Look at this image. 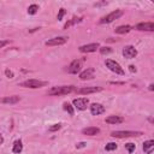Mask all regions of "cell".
<instances>
[{
    "instance_id": "3",
    "label": "cell",
    "mask_w": 154,
    "mask_h": 154,
    "mask_svg": "<svg viewBox=\"0 0 154 154\" xmlns=\"http://www.w3.org/2000/svg\"><path fill=\"white\" fill-rule=\"evenodd\" d=\"M48 83L46 81H39V79H28V81L22 82L19 85L24 88H31V89H36V88H41L47 85Z\"/></svg>"
},
{
    "instance_id": "22",
    "label": "cell",
    "mask_w": 154,
    "mask_h": 154,
    "mask_svg": "<svg viewBox=\"0 0 154 154\" xmlns=\"http://www.w3.org/2000/svg\"><path fill=\"white\" fill-rule=\"evenodd\" d=\"M105 149L107 152H111V151H116L117 149V143H115V142H110V143H107Z\"/></svg>"
},
{
    "instance_id": "17",
    "label": "cell",
    "mask_w": 154,
    "mask_h": 154,
    "mask_svg": "<svg viewBox=\"0 0 154 154\" xmlns=\"http://www.w3.org/2000/svg\"><path fill=\"white\" fill-rule=\"evenodd\" d=\"M124 122V118L119 117V116H110L106 118V123L107 124H121Z\"/></svg>"
},
{
    "instance_id": "19",
    "label": "cell",
    "mask_w": 154,
    "mask_h": 154,
    "mask_svg": "<svg viewBox=\"0 0 154 154\" xmlns=\"http://www.w3.org/2000/svg\"><path fill=\"white\" fill-rule=\"evenodd\" d=\"M13 153H21L23 151V145H22V141L21 140H17L15 143H13V148H12Z\"/></svg>"
},
{
    "instance_id": "8",
    "label": "cell",
    "mask_w": 154,
    "mask_h": 154,
    "mask_svg": "<svg viewBox=\"0 0 154 154\" xmlns=\"http://www.w3.org/2000/svg\"><path fill=\"white\" fill-rule=\"evenodd\" d=\"M99 48H100V45L98 42H95V43H89V45L81 46L79 47V51H81L82 53H92V52H95V51Z\"/></svg>"
},
{
    "instance_id": "4",
    "label": "cell",
    "mask_w": 154,
    "mask_h": 154,
    "mask_svg": "<svg viewBox=\"0 0 154 154\" xmlns=\"http://www.w3.org/2000/svg\"><path fill=\"white\" fill-rule=\"evenodd\" d=\"M105 64H106V66L110 69L112 72H115V73H117V75H124V70H123V67L118 64L117 61H115V60H112V59H107L106 61H105Z\"/></svg>"
},
{
    "instance_id": "5",
    "label": "cell",
    "mask_w": 154,
    "mask_h": 154,
    "mask_svg": "<svg viewBox=\"0 0 154 154\" xmlns=\"http://www.w3.org/2000/svg\"><path fill=\"white\" fill-rule=\"evenodd\" d=\"M123 15V11L122 10H116V11H113V12H111V13H108L107 16H105L104 18H101V21H100V23H111V22H113L115 19H117V18H119Z\"/></svg>"
},
{
    "instance_id": "32",
    "label": "cell",
    "mask_w": 154,
    "mask_h": 154,
    "mask_svg": "<svg viewBox=\"0 0 154 154\" xmlns=\"http://www.w3.org/2000/svg\"><path fill=\"white\" fill-rule=\"evenodd\" d=\"M129 70H130L131 72H136V67H135L134 65H130V66H129Z\"/></svg>"
},
{
    "instance_id": "30",
    "label": "cell",
    "mask_w": 154,
    "mask_h": 154,
    "mask_svg": "<svg viewBox=\"0 0 154 154\" xmlns=\"http://www.w3.org/2000/svg\"><path fill=\"white\" fill-rule=\"evenodd\" d=\"M5 73H6V76H7L9 78H13V72H12V71L6 70V71H5Z\"/></svg>"
},
{
    "instance_id": "27",
    "label": "cell",
    "mask_w": 154,
    "mask_h": 154,
    "mask_svg": "<svg viewBox=\"0 0 154 154\" xmlns=\"http://www.w3.org/2000/svg\"><path fill=\"white\" fill-rule=\"evenodd\" d=\"M61 128V124L60 123H58V124H54V125H52V127H49V131H57V130H59Z\"/></svg>"
},
{
    "instance_id": "16",
    "label": "cell",
    "mask_w": 154,
    "mask_h": 154,
    "mask_svg": "<svg viewBox=\"0 0 154 154\" xmlns=\"http://www.w3.org/2000/svg\"><path fill=\"white\" fill-rule=\"evenodd\" d=\"M100 133V129L99 128H95V127H89V128H85L82 130V134L84 135H88V136H95Z\"/></svg>"
},
{
    "instance_id": "31",
    "label": "cell",
    "mask_w": 154,
    "mask_h": 154,
    "mask_svg": "<svg viewBox=\"0 0 154 154\" xmlns=\"http://www.w3.org/2000/svg\"><path fill=\"white\" fill-rule=\"evenodd\" d=\"M84 146H85L84 142H79V143L76 145V148H82V147H84Z\"/></svg>"
},
{
    "instance_id": "1",
    "label": "cell",
    "mask_w": 154,
    "mask_h": 154,
    "mask_svg": "<svg viewBox=\"0 0 154 154\" xmlns=\"http://www.w3.org/2000/svg\"><path fill=\"white\" fill-rule=\"evenodd\" d=\"M75 88L73 85H60V87H52L51 88L47 94L48 95H54V96H59V95H66L70 94L71 92H73Z\"/></svg>"
},
{
    "instance_id": "26",
    "label": "cell",
    "mask_w": 154,
    "mask_h": 154,
    "mask_svg": "<svg viewBox=\"0 0 154 154\" xmlns=\"http://www.w3.org/2000/svg\"><path fill=\"white\" fill-rule=\"evenodd\" d=\"M111 48L110 47H101L100 48V53L101 54H108V53H111Z\"/></svg>"
},
{
    "instance_id": "13",
    "label": "cell",
    "mask_w": 154,
    "mask_h": 154,
    "mask_svg": "<svg viewBox=\"0 0 154 154\" xmlns=\"http://www.w3.org/2000/svg\"><path fill=\"white\" fill-rule=\"evenodd\" d=\"M135 28L137 30H141V31H153L154 30V24L152 23V22H147V23H139Z\"/></svg>"
},
{
    "instance_id": "29",
    "label": "cell",
    "mask_w": 154,
    "mask_h": 154,
    "mask_svg": "<svg viewBox=\"0 0 154 154\" xmlns=\"http://www.w3.org/2000/svg\"><path fill=\"white\" fill-rule=\"evenodd\" d=\"M9 43H10V41H7V40H0V48H3L4 46H6Z\"/></svg>"
},
{
    "instance_id": "7",
    "label": "cell",
    "mask_w": 154,
    "mask_h": 154,
    "mask_svg": "<svg viewBox=\"0 0 154 154\" xmlns=\"http://www.w3.org/2000/svg\"><path fill=\"white\" fill-rule=\"evenodd\" d=\"M67 41V37L65 36H59V37H54V39H51L48 41L45 42L46 46H59V45H64Z\"/></svg>"
},
{
    "instance_id": "21",
    "label": "cell",
    "mask_w": 154,
    "mask_h": 154,
    "mask_svg": "<svg viewBox=\"0 0 154 154\" xmlns=\"http://www.w3.org/2000/svg\"><path fill=\"white\" fill-rule=\"evenodd\" d=\"M37 11H39V6L35 5V4H33V5H30V6L28 7V13L29 15H35Z\"/></svg>"
},
{
    "instance_id": "12",
    "label": "cell",
    "mask_w": 154,
    "mask_h": 154,
    "mask_svg": "<svg viewBox=\"0 0 154 154\" xmlns=\"http://www.w3.org/2000/svg\"><path fill=\"white\" fill-rule=\"evenodd\" d=\"M90 112H92L93 116H99L105 112V107L100 104H92L90 105Z\"/></svg>"
},
{
    "instance_id": "11",
    "label": "cell",
    "mask_w": 154,
    "mask_h": 154,
    "mask_svg": "<svg viewBox=\"0 0 154 154\" xmlns=\"http://www.w3.org/2000/svg\"><path fill=\"white\" fill-rule=\"evenodd\" d=\"M81 60H73L71 64L69 65V67H67V72L69 73H77L81 71Z\"/></svg>"
},
{
    "instance_id": "10",
    "label": "cell",
    "mask_w": 154,
    "mask_h": 154,
    "mask_svg": "<svg viewBox=\"0 0 154 154\" xmlns=\"http://www.w3.org/2000/svg\"><path fill=\"white\" fill-rule=\"evenodd\" d=\"M88 104H89V100L87 98H78L73 100V105H75L77 110H85Z\"/></svg>"
},
{
    "instance_id": "24",
    "label": "cell",
    "mask_w": 154,
    "mask_h": 154,
    "mask_svg": "<svg viewBox=\"0 0 154 154\" xmlns=\"http://www.w3.org/2000/svg\"><path fill=\"white\" fill-rule=\"evenodd\" d=\"M64 110L69 112V115H71V116L73 115V108H72V106L69 104V102H65L64 104Z\"/></svg>"
},
{
    "instance_id": "34",
    "label": "cell",
    "mask_w": 154,
    "mask_h": 154,
    "mask_svg": "<svg viewBox=\"0 0 154 154\" xmlns=\"http://www.w3.org/2000/svg\"><path fill=\"white\" fill-rule=\"evenodd\" d=\"M154 89V84H149V90H153Z\"/></svg>"
},
{
    "instance_id": "6",
    "label": "cell",
    "mask_w": 154,
    "mask_h": 154,
    "mask_svg": "<svg viewBox=\"0 0 154 154\" xmlns=\"http://www.w3.org/2000/svg\"><path fill=\"white\" fill-rule=\"evenodd\" d=\"M123 55L128 59H133L137 55V51H136V48L134 46H130L129 45V46H125L123 48Z\"/></svg>"
},
{
    "instance_id": "2",
    "label": "cell",
    "mask_w": 154,
    "mask_h": 154,
    "mask_svg": "<svg viewBox=\"0 0 154 154\" xmlns=\"http://www.w3.org/2000/svg\"><path fill=\"white\" fill-rule=\"evenodd\" d=\"M143 135L142 131H124V130H117V131H112L111 136L116 139H124V137H133V136H141Z\"/></svg>"
},
{
    "instance_id": "18",
    "label": "cell",
    "mask_w": 154,
    "mask_h": 154,
    "mask_svg": "<svg viewBox=\"0 0 154 154\" xmlns=\"http://www.w3.org/2000/svg\"><path fill=\"white\" fill-rule=\"evenodd\" d=\"M154 149V141L149 140V141H146L143 143V151L146 154H151Z\"/></svg>"
},
{
    "instance_id": "25",
    "label": "cell",
    "mask_w": 154,
    "mask_h": 154,
    "mask_svg": "<svg viewBox=\"0 0 154 154\" xmlns=\"http://www.w3.org/2000/svg\"><path fill=\"white\" fill-rule=\"evenodd\" d=\"M125 148L128 149V152H129V153H133V152L135 151L136 146H135L134 143H127V145H125Z\"/></svg>"
},
{
    "instance_id": "9",
    "label": "cell",
    "mask_w": 154,
    "mask_h": 154,
    "mask_svg": "<svg viewBox=\"0 0 154 154\" xmlns=\"http://www.w3.org/2000/svg\"><path fill=\"white\" fill-rule=\"evenodd\" d=\"M102 88L101 87H85V88H81V89H77L76 92L79 95H83V94H93V93H98L101 92Z\"/></svg>"
},
{
    "instance_id": "33",
    "label": "cell",
    "mask_w": 154,
    "mask_h": 154,
    "mask_svg": "<svg viewBox=\"0 0 154 154\" xmlns=\"http://www.w3.org/2000/svg\"><path fill=\"white\" fill-rule=\"evenodd\" d=\"M3 142H4V137H3V135L0 134V146L3 145Z\"/></svg>"
},
{
    "instance_id": "23",
    "label": "cell",
    "mask_w": 154,
    "mask_h": 154,
    "mask_svg": "<svg viewBox=\"0 0 154 154\" xmlns=\"http://www.w3.org/2000/svg\"><path fill=\"white\" fill-rule=\"evenodd\" d=\"M83 18H72L70 22H67V23L64 25V29H67L70 25H72V24H75V23H78V22H81Z\"/></svg>"
},
{
    "instance_id": "14",
    "label": "cell",
    "mask_w": 154,
    "mask_h": 154,
    "mask_svg": "<svg viewBox=\"0 0 154 154\" xmlns=\"http://www.w3.org/2000/svg\"><path fill=\"white\" fill-rule=\"evenodd\" d=\"M94 73H95V70L93 67H89V69L84 70L83 72L79 73V78L82 79V81H85V79H92L94 77Z\"/></svg>"
},
{
    "instance_id": "28",
    "label": "cell",
    "mask_w": 154,
    "mask_h": 154,
    "mask_svg": "<svg viewBox=\"0 0 154 154\" xmlns=\"http://www.w3.org/2000/svg\"><path fill=\"white\" fill-rule=\"evenodd\" d=\"M64 15H65V10H64V9H60L58 16H57V19H58V21H61V18H63V16H64Z\"/></svg>"
},
{
    "instance_id": "20",
    "label": "cell",
    "mask_w": 154,
    "mask_h": 154,
    "mask_svg": "<svg viewBox=\"0 0 154 154\" xmlns=\"http://www.w3.org/2000/svg\"><path fill=\"white\" fill-rule=\"evenodd\" d=\"M131 30L130 25H119L118 28H116V33L117 34H127Z\"/></svg>"
},
{
    "instance_id": "15",
    "label": "cell",
    "mask_w": 154,
    "mask_h": 154,
    "mask_svg": "<svg viewBox=\"0 0 154 154\" xmlns=\"http://www.w3.org/2000/svg\"><path fill=\"white\" fill-rule=\"evenodd\" d=\"M21 101V98L18 95H12V96H6V98H3V99H0V102L1 104H11V105H13V104H17V102H19Z\"/></svg>"
}]
</instances>
